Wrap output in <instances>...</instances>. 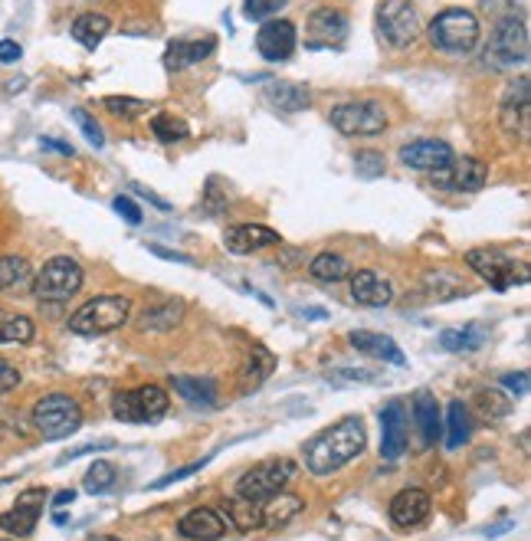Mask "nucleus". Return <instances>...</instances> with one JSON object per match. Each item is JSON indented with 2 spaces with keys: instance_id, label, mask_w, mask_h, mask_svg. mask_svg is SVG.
<instances>
[{
  "instance_id": "obj_1",
  "label": "nucleus",
  "mask_w": 531,
  "mask_h": 541,
  "mask_svg": "<svg viewBox=\"0 0 531 541\" xmlns=\"http://www.w3.org/2000/svg\"><path fill=\"white\" fill-rule=\"evenodd\" d=\"M368 446V433L358 417H345L332 423L328 430H322L318 437L305 443V466L315 476H332L341 466H348L351 460H358Z\"/></svg>"
},
{
  "instance_id": "obj_2",
  "label": "nucleus",
  "mask_w": 531,
  "mask_h": 541,
  "mask_svg": "<svg viewBox=\"0 0 531 541\" xmlns=\"http://www.w3.org/2000/svg\"><path fill=\"white\" fill-rule=\"evenodd\" d=\"M128 312H132V299L128 296H99V299H89L82 309L69 319V332L73 335H109L115 328H122L128 322Z\"/></svg>"
},
{
  "instance_id": "obj_3",
  "label": "nucleus",
  "mask_w": 531,
  "mask_h": 541,
  "mask_svg": "<svg viewBox=\"0 0 531 541\" xmlns=\"http://www.w3.org/2000/svg\"><path fill=\"white\" fill-rule=\"evenodd\" d=\"M427 37L440 53H469L479 43V20L472 10L463 7L443 10V14L433 17Z\"/></svg>"
},
{
  "instance_id": "obj_4",
  "label": "nucleus",
  "mask_w": 531,
  "mask_h": 541,
  "mask_svg": "<svg viewBox=\"0 0 531 541\" xmlns=\"http://www.w3.org/2000/svg\"><path fill=\"white\" fill-rule=\"evenodd\" d=\"M33 427L43 440H66L82 427V407L69 394H46L33 407Z\"/></svg>"
},
{
  "instance_id": "obj_5",
  "label": "nucleus",
  "mask_w": 531,
  "mask_h": 541,
  "mask_svg": "<svg viewBox=\"0 0 531 541\" xmlns=\"http://www.w3.org/2000/svg\"><path fill=\"white\" fill-rule=\"evenodd\" d=\"M295 473H299V466H295V460H286V456L256 463L253 469H246V473L240 476V482H236V496L263 505L266 499H273L276 492L286 489Z\"/></svg>"
},
{
  "instance_id": "obj_6",
  "label": "nucleus",
  "mask_w": 531,
  "mask_h": 541,
  "mask_svg": "<svg viewBox=\"0 0 531 541\" xmlns=\"http://www.w3.org/2000/svg\"><path fill=\"white\" fill-rule=\"evenodd\" d=\"M466 263L472 273H479L482 279L489 282L492 289H512V286H525L528 282V266L512 260L509 253L499 250V246H482V250H469Z\"/></svg>"
},
{
  "instance_id": "obj_7",
  "label": "nucleus",
  "mask_w": 531,
  "mask_h": 541,
  "mask_svg": "<svg viewBox=\"0 0 531 541\" xmlns=\"http://www.w3.org/2000/svg\"><path fill=\"white\" fill-rule=\"evenodd\" d=\"M82 266L69 256H53L50 263H43L40 273H33V296L40 302H66L82 289Z\"/></svg>"
},
{
  "instance_id": "obj_8",
  "label": "nucleus",
  "mask_w": 531,
  "mask_h": 541,
  "mask_svg": "<svg viewBox=\"0 0 531 541\" xmlns=\"http://www.w3.org/2000/svg\"><path fill=\"white\" fill-rule=\"evenodd\" d=\"M492 69H515L528 60V27L525 20L518 17H505L495 23L486 56H482Z\"/></svg>"
},
{
  "instance_id": "obj_9",
  "label": "nucleus",
  "mask_w": 531,
  "mask_h": 541,
  "mask_svg": "<svg viewBox=\"0 0 531 541\" xmlns=\"http://www.w3.org/2000/svg\"><path fill=\"white\" fill-rule=\"evenodd\" d=\"M168 404H171V397L164 387L145 384V387H135V391L115 394L112 414H115V420H125V423H158L164 414H168Z\"/></svg>"
},
{
  "instance_id": "obj_10",
  "label": "nucleus",
  "mask_w": 531,
  "mask_h": 541,
  "mask_svg": "<svg viewBox=\"0 0 531 541\" xmlns=\"http://www.w3.org/2000/svg\"><path fill=\"white\" fill-rule=\"evenodd\" d=\"M377 30L387 46L407 50L420 37V14L410 0H381L377 7Z\"/></svg>"
},
{
  "instance_id": "obj_11",
  "label": "nucleus",
  "mask_w": 531,
  "mask_h": 541,
  "mask_svg": "<svg viewBox=\"0 0 531 541\" xmlns=\"http://www.w3.org/2000/svg\"><path fill=\"white\" fill-rule=\"evenodd\" d=\"M332 125L341 135H381L387 128V112L381 102H345L332 109Z\"/></svg>"
},
{
  "instance_id": "obj_12",
  "label": "nucleus",
  "mask_w": 531,
  "mask_h": 541,
  "mask_svg": "<svg viewBox=\"0 0 531 541\" xmlns=\"http://www.w3.org/2000/svg\"><path fill=\"white\" fill-rule=\"evenodd\" d=\"M453 161H456L453 148L440 138H420V141H410V145L400 148V164L410 171L433 174L440 168H450Z\"/></svg>"
},
{
  "instance_id": "obj_13",
  "label": "nucleus",
  "mask_w": 531,
  "mask_h": 541,
  "mask_svg": "<svg viewBox=\"0 0 531 541\" xmlns=\"http://www.w3.org/2000/svg\"><path fill=\"white\" fill-rule=\"evenodd\" d=\"M43 505H46V489H23L14 502V509L0 515V528L17 538L33 535V528H37L43 515Z\"/></svg>"
},
{
  "instance_id": "obj_14",
  "label": "nucleus",
  "mask_w": 531,
  "mask_h": 541,
  "mask_svg": "<svg viewBox=\"0 0 531 541\" xmlns=\"http://www.w3.org/2000/svg\"><path fill=\"white\" fill-rule=\"evenodd\" d=\"M295 43H299V33H295V23L289 20H266L263 27H259L256 33V50L263 60L269 63H282V60H289V56L295 53Z\"/></svg>"
},
{
  "instance_id": "obj_15",
  "label": "nucleus",
  "mask_w": 531,
  "mask_h": 541,
  "mask_svg": "<svg viewBox=\"0 0 531 541\" xmlns=\"http://www.w3.org/2000/svg\"><path fill=\"white\" fill-rule=\"evenodd\" d=\"M528 125H531L528 76H518V82H512L509 92H505V99H502V128H505V135L525 141L528 138Z\"/></svg>"
},
{
  "instance_id": "obj_16",
  "label": "nucleus",
  "mask_w": 531,
  "mask_h": 541,
  "mask_svg": "<svg viewBox=\"0 0 531 541\" xmlns=\"http://www.w3.org/2000/svg\"><path fill=\"white\" fill-rule=\"evenodd\" d=\"M433 181L443 184V187H450V191L472 194V191H482V187H486L489 168L479 158H459V161L450 164V168L433 171Z\"/></svg>"
},
{
  "instance_id": "obj_17",
  "label": "nucleus",
  "mask_w": 531,
  "mask_h": 541,
  "mask_svg": "<svg viewBox=\"0 0 531 541\" xmlns=\"http://www.w3.org/2000/svg\"><path fill=\"white\" fill-rule=\"evenodd\" d=\"M223 246L233 256H246L256 250H269V246H282V237L273 227H263V223H236V227L223 233Z\"/></svg>"
},
{
  "instance_id": "obj_18",
  "label": "nucleus",
  "mask_w": 531,
  "mask_h": 541,
  "mask_svg": "<svg viewBox=\"0 0 531 541\" xmlns=\"http://www.w3.org/2000/svg\"><path fill=\"white\" fill-rule=\"evenodd\" d=\"M351 299L364 309H384L394 299V286L377 269H358V273H351Z\"/></svg>"
},
{
  "instance_id": "obj_19",
  "label": "nucleus",
  "mask_w": 531,
  "mask_h": 541,
  "mask_svg": "<svg viewBox=\"0 0 531 541\" xmlns=\"http://www.w3.org/2000/svg\"><path fill=\"white\" fill-rule=\"evenodd\" d=\"M381 456L384 460H400L407 450V410L400 401L387 404L381 414Z\"/></svg>"
},
{
  "instance_id": "obj_20",
  "label": "nucleus",
  "mask_w": 531,
  "mask_h": 541,
  "mask_svg": "<svg viewBox=\"0 0 531 541\" xmlns=\"http://www.w3.org/2000/svg\"><path fill=\"white\" fill-rule=\"evenodd\" d=\"M348 37V17L345 10L318 7L309 17V43L312 46H341Z\"/></svg>"
},
{
  "instance_id": "obj_21",
  "label": "nucleus",
  "mask_w": 531,
  "mask_h": 541,
  "mask_svg": "<svg viewBox=\"0 0 531 541\" xmlns=\"http://www.w3.org/2000/svg\"><path fill=\"white\" fill-rule=\"evenodd\" d=\"M433 509L430 496L423 489H404L397 492V496L391 499V509H387V515H391V522L397 528H417L420 522H427V515Z\"/></svg>"
},
{
  "instance_id": "obj_22",
  "label": "nucleus",
  "mask_w": 531,
  "mask_h": 541,
  "mask_svg": "<svg viewBox=\"0 0 531 541\" xmlns=\"http://www.w3.org/2000/svg\"><path fill=\"white\" fill-rule=\"evenodd\" d=\"M177 535L187 541H220L227 535V522H223L220 512L200 505V509H191L181 522H177Z\"/></svg>"
},
{
  "instance_id": "obj_23",
  "label": "nucleus",
  "mask_w": 531,
  "mask_h": 541,
  "mask_svg": "<svg viewBox=\"0 0 531 541\" xmlns=\"http://www.w3.org/2000/svg\"><path fill=\"white\" fill-rule=\"evenodd\" d=\"M276 371V355L269 351L266 345H253L246 351V361H243V371H240V394H253L259 391Z\"/></svg>"
},
{
  "instance_id": "obj_24",
  "label": "nucleus",
  "mask_w": 531,
  "mask_h": 541,
  "mask_svg": "<svg viewBox=\"0 0 531 541\" xmlns=\"http://www.w3.org/2000/svg\"><path fill=\"white\" fill-rule=\"evenodd\" d=\"M214 50H217V40H214V37L174 40V43H168V50H164V66L177 73V69H187V66H194V63H204Z\"/></svg>"
},
{
  "instance_id": "obj_25",
  "label": "nucleus",
  "mask_w": 531,
  "mask_h": 541,
  "mask_svg": "<svg viewBox=\"0 0 531 541\" xmlns=\"http://www.w3.org/2000/svg\"><path fill=\"white\" fill-rule=\"evenodd\" d=\"M223 509V522H227V528H233V532H256V528H263V509H259V502H250L243 496H233L220 505Z\"/></svg>"
},
{
  "instance_id": "obj_26",
  "label": "nucleus",
  "mask_w": 531,
  "mask_h": 541,
  "mask_svg": "<svg viewBox=\"0 0 531 541\" xmlns=\"http://www.w3.org/2000/svg\"><path fill=\"white\" fill-rule=\"evenodd\" d=\"M259 509H263V528H269V532H279V528H286L295 515L305 509V502L282 489V492H276L273 499H266L263 505H259Z\"/></svg>"
},
{
  "instance_id": "obj_27",
  "label": "nucleus",
  "mask_w": 531,
  "mask_h": 541,
  "mask_svg": "<svg viewBox=\"0 0 531 541\" xmlns=\"http://www.w3.org/2000/svg\"><path fill=\"white\" fill-rule=\"evenodd\" d=\"M263 96L279 112H305L312 105V92L299 82H269Z\"/></svg>"
},
{
  "instance_id": "obj_28",
  "label": "nucleus",
  "mask_w": 531,
  "mask_h": 541,
  "mask_svg": "<svg viewBox=\"0 0 531 541\" xmlns=\"http://www.w3.org/2000/svg\"><path fill=\"white\" fill-rule=\"evenodd\" d=\"M181 319H184V302L161 299L138 315V328H145V332H171V328L181 325Z\"/></svg>"
},
{
  "instance_id": "obj_29",
  "label": "nucleus",
  "mask_w": 531,
  "mask_h": 541,
  "mask_svg": "<svg viewBox=\"0 0 531 541\" xmlns=\"http://www.w3.org/2000/svg\"><path fill=\"white\" fill-rule=\"evenodd\" d=\"M348 341L361 355H371V358H381V361H391V364H407V355L400 351V345L394 338L387 335H377V332H351Z\"/></svg>"
},
{
  "instance_id": "obj_30",
  "label": "nucleus",
  "mask_w": 531,
  "mask_h": 541,
  "mask_svg": "<svg viewBox=\"0 0 531 541\" xmlns=\"http://www.w3.org/2000/svg\"><path fill=\"white\" fill-rule=\"evenodd\" d=\"M174 391L181 394L187 404H194V407H207V410L220 407L217 404V381L214 378H194V374H181V378H174Z\"/></svg>"
},
{
  "instance_id": "obj_31",
  "label": "nucleus",
  "mask_w": 531,
  "mask_h": 541,
  "mask_svg": "<svg viewBox=\"0 0 531 541\" xmlns=\"http://www.w3.org/2000/svg\"><path fill=\"white\" fill-rule=\"evenodd\" d=\"M423 292L436 302H453L459 296H466L469 286L456 273H450V269H430V273L423 276Z\"/></svg>"
},
{
  "instance_id": "obj_32",
  "label": "nucleus",
  "mask_w": 531,
  "mask_h": 541,
  "mask_svg": "<svg viewBox=\"0 0 531 541\" xmlns=\"http://www.w3.org/2000/svg\"><path fill=\"white\" fill-rule=\"evenodd\" d=\"M413 417H417V427L423 433V443H436L443 433V420H440V404L433 401L427 391L417 394V401H413Z\"/></svg>"
},
{
  "instance_id": "obj_33",
  "label": "nucleus",
  "mask_w": 531,
  "mask_h": 541,
  "mask_svg": "<svg viewBox=\"0 0 531 541\" xmlns=\"http://www.w3.org/2000/svg\"><path fill=\"white\" fill-rule=\"evenodd\" d=\"M109 17L105 14H79L73 20V37L79 46H86V50H96V46L109 37Z\"/></svg>"
},
{
  "instance_id": "obj_34",
  "label": "nucleus",
  "mask_w": 531,
  "mask_h": 541,
  "mask_svg": "<svg viewBox=\"0 0 531 541\" xmlns=\"http://www.w3.org/2000/svg\"><path fill=\"white\" fill-rule=\"evenodd\" d=\"M33 332H37V328H33V319L0 309V345H27Z\"/></svg>"
},
{
  "instance_id": "obj_35",
  "label": "nucleus",
  "mask_w": 531,
  "mask_h": 541,
  "mask_svg": "<svg viewBox=\"0 0 531 541\" xmlns=\"http://www.w3.org/2000/svg\"><path fill=\"white\" fill-rule=\"evenodd\" d=\"M309 273L318 282H345L351 276V263L338 253H318L309 266Z\"/></svg>"
},
{
  "instance_id": "obj_36",
  "label": "nucleus",
  "mask_w": 531,
  "mask_h": 541,
  "mask_svg": "<svg viewBox=\"0 0 531 541\" xmlns=\"http://www.w3.org/2000/svg\"><path fill=\"white\" fill-rule=\"evenodd\" d=\"M472 437V427H469V410L463 401H453L450 404V417H446V446L450 450H459L463 443H469Z\"/></svg>"
},
{
  "instance_id": "obj_37",
  "label": "nucleus",
  "mask_w": 531,
  "mask_h": 541,
  "mask_svg": "<svg viewBox=\"0 0 531 541\" xmlns=\"http://www.w3.org/2000/svg\"><path fill=\"white\" fill-rule=\"evenodd\" d=\"M151 132H155V138L164 141V145H177V141L191 135V125L174 112H158L155 119H151Z\"/></svg>"
},
{
  "instance_id": "obj_38",
  "label": "nucleus",
  "mask_w": 531,
  "mask_h": 541,
  "mask_svg": "<svg viewBox=\"0 0 531 541\" xmlns=\"http://www.w3.org/2000/svg\"><path fill=\"white\" fill-rule=\"evenodd\" d=\"M33 279V266L23 256H0V292L20 289Z\"/></svg>"
},
{
  "instance_id": "obj_39",
  "label": "nucleus",
  "mask_w": 531,
  "mask_h": 541,
  "mask_svg": "<svg viewBox=\"0 0 531 541\" xmlns=\"http://www.w3.org/2000/svg\"><path fill=\"white\" fill-rule=\"evenodd\" d=\"M440 345L446 351H456V355H469V351H476L482 345V335L476 332V328H446V332L440 335Z\"/></svg>"
},
{
  "instance_id": "obj_40",
  "label": "nucleus",
  "mask_w": 531,
  "mask_h": 541,
  "mask_svg": "<svg viewBox=\"0 0 531 541\" xmlns=\"http://www.w3.org/2000/svg\"><path fill=\"white\" fill-rule=\"evenodd\" d=\"M112 486H115V466L105 460L89 466L86 479H82V489H86L89 496H105V492H112Z\"/></svg>"
},
{
  "instance_id": "obj_41",
  "label": "nucleus",
  "mask_w": 531,
  "mask_h": 541,
  "mask_svg": "<svg viewBox=\"0 0 531 541\" xmlns=\"http://www.w3.org/2000/svg\"><path fill=\"white\" fill-rule=\"evenodd\" d=\"M105 109L115 112L118 119H141V115L148 112V102L132 99V96H109L105 99Z\"/></svg>"
},
{
  "instance_id": "obj_42",
  "label": "nucleus",
  "mask_w": 531,
  "mask_h": 541,
  "mask_svg": "<svg viewBox=\"0 0 531 541\" xmlns=\"http://www.w3.org/2000/svg\"><path fill=\"white\" fill-rule=\"evenodd\" d=\"M384 168H387V161L381 151H358V155H354V171H358L361 178H368V181L381 178Z\"/></svg>"
},
{
  "instance_id": "obj_43",
  "label": "nucleus",
  "mask_w": 531,
  "mask_h": 541,
  "mask_svg": "<svg viewBox=\"0 0 531 541\" xmlns=\"http://www.w3.org/2000/svg\"><path fill=\"white\" fill-rule=\"evenodd\" d=\"M479 410H482V417H486V420H502V417H509L512 404L505 401L499 391H482L479 394Z\"/></svg>"
},
{
  "instance_id": "obj_44",
  "label": "nucleus",
  "mask_w": 531,
  "mask_h": 541,
  "mask_svg": "<svg viewBox=\"0 0 531 541\" xmlns=\"http://www.w3.org/2000/svg\"><path fill=\"white\" fill-rule=\"evenodd\" d=\"M73 119H76L79 132L86 135V141H89L92 148H105V132H102L99 122L92 119V115H89L86 109H73Z\"/></svg>"
},
{
  "instance_id": "obj_45",
  "label": "nucleus",
  "mask_w": 531,
  "mask_h": 541,
  "mask_svg": "<svg viewBox=\"0 0 531 541\" xmlns=\"http://www.w3.org/2000/svg\"><path fill=\"white\" fill-rule=\"evenodd\" d=\"M289 0H246V17L250 20H273L282 7H286Z\"/></svg>"
},
{
  "instance_id": "obj_46",
  "label": "nucleus",
  "mask_w": 531,
  "mask_h": 541,
  "mask_svg": "<svg viewBox=\"0 0 531 541\" xmlns=\"http://www.w3.org/2000/svg\"><path fill=\"white\" fill-rule=\"evenodd\" d=\"M200 466H207V460H197V463H191V466H181V469H174V473L161 476L158 482H151V489H164V486H171V482H177V479H187V476H194Z\"/></svg>"
},
{
  "instance_id": "obj_47",
  "label": "nucleus",
  "mask_w": 531,
  "mask_h": 541,
  "mask_svg": "<svg viewBox=\"0 0 531 541\" xmlns=\"http://www.w3.org/2000/svg\"><path fill=\"white\" fill-rule=\"evenodd\" d=\"M20 384V371L14 368L10 361L0 358V394H7V391H14V387Z\"/></svg>"
},
{
  "instance_id": "obj_48",
  "label": "nucleus",
  "mask_w": 531,
  "mask_h": 541,
  "mask_svg": "<svg viewBox=\"0 0 531 541\" xmlns=\"http://www.w3.org/2000/svg\"><path fill=\"white\" fill-rule=\"evenodd\" d=\"M115 210H118V214H122L128 223H132V227H138V223H141V210H138V204L132 201V197H115Z\"/></svg>"
},
{
  "instance_id": "obj_49",
  "label": "nucleus",
  "mask_w": 531,
  "mask_h": 541,
  "mask_svg": "<svg viewBox=\"0 0 531 541\" xmlns=\"http://www.w3.org/2000/svg\"><path fill=\"white\" fill-rule=\"evenodd\" d=\"M115 440H99V443H86V446H79V450L73 453H66V456H59V463H66V460H79V456H86V453H99V450H112Z\"/></svg>"
},
{
  "instance_id": "obj_50",
  "label": "nucleus",
  "mask_w": 531,
  "mask_h": 541,
  "mask_svg": "<svg viewBox=\"0 0 531 541\" xmlns=\"http://www.w3.org/2000/svg\"><path fill=\"white\" fill-rule=\"evenodd\" d=\"M148 250L155 253V256H161V260H171V263H181V266H194L191 256H184V253H177V250H164V246H158V243H148Z\"/></svg>"
},
{
  "instance_id": "obj_51",
  "label": "nucleus",
  "mask_w": 531,
  "mask_h": 541,
  "mask_svg": "<svg viewBox=\"0 0 531 541\" xmlns=\"http://www.w3.org/2000/svg\"><path fill=\"white\" fill-rule=\"evenodd\" d=\"M23 56V46L14 40H0V63H17Z\"/></svg>"
},
{
  "instance_id": "obj_52",
  "label": "nucleus",
  "mask_w": 531,
  "mask_h": 541,
  "mask_svg": "<svg viewBox=\"0 0 531 541\" xmlns=\"http://www.w3.org/2000/svg\"><path fill=\"white\" fill-rule=\"evenodd\" d=\"M502 384L509 387V391H515V394H528V374H525V371H518V374H505Z\"/></svg>"
},
{
  "instance_id": "obj_53",
  "label": "nucleus",
  "mask_w": 531,
  "mask_h": 541,
  "mask_svg": "<svg viewBox=\"0 0 531 541\" xmlns=\"http://www.w3.org/2000/svg\"><path fill=\"white\" fill-rule=\"evenodd\" d=\"M40 145L46 151H59V155H73V145H63V141H56V138H40Z\"/></svg>"
},
{
  "instance_id": "obj_54",
  "label": "nucleus",
  "mask_w": 531,
  "mask_h": 541,
  "mask_svg": "<svg viewBox=\"0 0 531 541\" xmlns=\"http://www.w3.org/2000/svg\"><path fill=\"white\" fill-rule=\"evenodd\" d=\"M73 499H76V492H73V489H66V492H59V496H56L53 502H56V509H59V505H69Z\"/></svg>"
},
{
  "instance_id": "obj_55",
  "label": "nucleus",
  "mask_w": 531,
  "mask_h": 541,
  "mask_svg": "<svg viewBox=\"0 0 531 541\" xmlns=\"http://www.w3.org/2000/svg\"><path fill=\"white\" fill-rule=\"evenodd\" d=\"M305 315H309V319H325L322 309H305Z\"/></svg>"
},
{
  "instance_id": "obj_56",
  "label": "nucleus",
  "mask_w": 531,
  "mask_h": 541,
  "mask_svg": "<svg viewBox=\"0 0 531 541\" xmlns=\"http://www.w3.org/2000/svg\"><path fill=\"white\" fill-rule=\"evenodd\" d=\"M89 541H118V538H112V535H92Z\"/></svg>"
},
{
  "instance_id": "obj_57",
  "label": "nucleus",
  "mask_w": 531,
  "mask_h": 541,
  "mask_svg": "<svg viewBox=\"0 0 531 541\" xmlns=\"http://www.w3.org/2000/svg\"><path fill=\"white\" fill-rule=\"evenodd\" d=\"M0 541H7V538H0Z\"/></svg>"
}]
</instances>
